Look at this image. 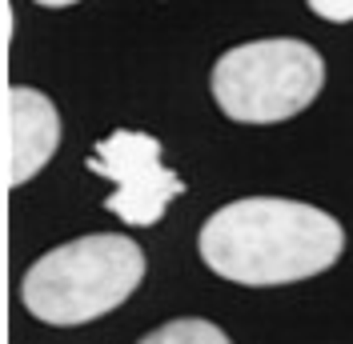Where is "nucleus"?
I'll list each match as a JSON object with an SVG mask.
<instances>
[{"instance_id": "1", "label": "nucleus", "mask_w": 353, "mask_h": 344, "mask_svg": "<svg viewBox=\"0 0 353 344\" xmlns=\"http://www.w3.org/2000/svg\"><path fill=\"white\" fill-rule=\"evenodd\" d=\"M197 248L221 280L277 288L330 272L345 252V228L305 200L245 196L205 220Z\"/></svg>"}, {"instance_id": "2", "label": "nucleus", "mask_w": 353, "mask_h": 344, "mask_svg": "<svg viewBox=\"0 0 353 344\" xmlns=\"http://www.w3.org/2000/svg\"><path fill=\"white\" fill-rule=\"evenodd\" d=\"M145 280V252L132 237L97 233L44 252L21 280L24 308L44 324L77 328L121 308Z\"/></svg>"}, {"instance_id": "3", "label": "nucleus", "mask_w": 353, "mask_h": 344, "mask_svg": "<svg viewBox=\"0 0 353 344\" xmlns=\"http://www.w3.org/2000/svg\"><path fill=\"white\" fill-rule=\"evenodd\" d=\"M325 85V61L305 41L269 36L237 44L213 65L209 88L237 125H277L305 112Z\"/></svg>"}, {"instance_id": "4", "label": "nucleus", "mask_w": 353, "mask_h": 344, "mask_svg": "<svg viewBox=\"0 0 353 344\" xmlns=\"http://www.w3.org/2000/svg\"><path fill=\"white\" fill-rule=\"evenodd\" d=\"M88 169L112 180V196L105 200V208L132 228L157 224L169 208V200L185 193L181 176H173L161 164V140H153L149 132L117 129L109 140L97 144Z\"/></svg>"}, {"instance_id": "5", "label": "nucleus", "mask_w": 353, "mask_h": 344, "mask_svg": "<svg viewBox=\"0 0 353 344\" xmlns=\"http://www.w3.org/2000/svg\"><path fill=\"white\" fill-rule=\"evenodd\" d=\"M8 112H12V172L8 184L21 189L52 160L61 144V112L37 88H8Z\"/></svg>"}, {"instance_id": "6", "label": "nucleus", "mask_w": 353, "mask_h": 344, "mask_svg": "<svg viewBox=\"0 0 353 344\" xmlns=\"http://www.w3.org/2000/svg\"><path fill=\"white\" fill-rule=\"evenodd\" d=\"M137 344H233V341L213 321L181 316V321H169V324H161V328H153L145 341H137Z\"/></svg>"}, {"instance_id": "7", "label": "nucleus", "mask_w": 353, "mask_h": 344, "mask_svg": "<svg viewBox=\"0 0 353 344\" xmlns=\"http://www.w3.org/2000/svg\"><path fill=\"white\" fill-rule=\"evenodd\" d=\"M309 12H317L330 24H350L353 21V0H305Z\"/></svg>"}, {"instance_id": "8", "label": "nucleus", "mask_w": 353, "mask_h": 344, "mask_svg": "<svg viewBox=\"0 0 353 344\" xmlns=\"http://www.w3.org/2000/svg\"><path fill=\"white\" fill-rule=\"evenodd\" d=\"M44 8H68V4H81V0H37Z\"/></svg>"}]
</instances>
